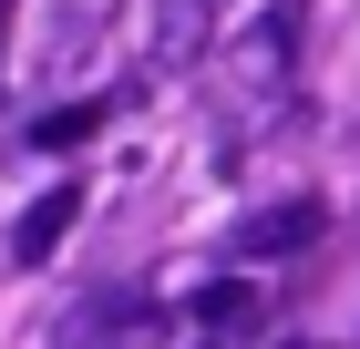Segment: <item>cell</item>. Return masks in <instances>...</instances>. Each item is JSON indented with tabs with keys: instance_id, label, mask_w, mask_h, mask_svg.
Returning a JSON list of instances; mask_svg holds the SVG:
<instances>
[{
	"instance_id": "1",
	"label": "cell",
	"mask_w": 360,
	"mask_h": 349,
	"mask_svg": "<svg viewBox=\"0 0 360 349\" xmlns=\"http://www.w3.org/2000/svg\"><path fill=\"white\" fill-rule=\"evenodd\" d=\"M62 349H165V308L155 298H93L62 329Z\"/></svg>"
},
{
	"instance_id": "2",
	"label": "cell",
	"mask_w": 360,
	"mask_h": 349,
	"mask_svg": "<svg viewBox=\"0 0 360 349\" xmlns=\"http://www.w3.org/2000/svg\"><path fill=\"white\" fill-rule=\"evenodd\" d=\"M319 226H330V206H319V195L257 206L248 226H237V257H299V246H319Z\"/></svg>"
},
{
	"instance_id": "3",
	"label": "cell",
	"mask_w": 360,
	"mask_h": 349,
	"mask_svg": "<svg viewBox=\"0 0 360 349\" xmlns=\"http://www.w3.org/2000/svg\"><path fill=\"white\" fill-rule=\"evenodd\" d=\"M72 216H83V195H72V185H52L41 206L21 216V226H11V257H21V268H41V257H52V246L72 237Z\"/></svg>"
},
{
	"instance_id": "4",
	"label": "cell",
	"mask_w": 360,
	"mask_h": 349,
	"mask_svg": "<svg viewBox=\"0 0 360 349\" xmlns=\"http://www.w3.org/2000/svg\"><path fill=\"white\" fill-rule=\"evenodd\" d=\"M288 52H299V0L257 11V31H248V72H257V82H278V72H288Z\"/></svg>"
},
{
	"instance_id": "5",
	"label": "cell",
	"mask_w": 360,
	"mask_h": 349,
	"mask_svg": "<svg viewBox=\"0 0 360 349\" xmlns=\"http://www.w3.org/2000/svg\"><path fill=\"white\" fill-rule=\"evenodd\" d=\"M195 319L217 329V339H248L257 329V288L248 277H217V288H195Z\"/></svg>"
},
{
	"instance_id": "6",
	"label": "cell",
	"mask_w": 360,
	"mask_h": 349,
	"mask_svg": "<svg viewBox=\"0 0 360 349\" xmlns=\"http://www.w3.org/2000/svg\"><path fill=\"white\" fill-rule=\"evenodd\" d=\"M206 52V0H165V21H155V62H195Z\"/></svg>"
},
{
	"instance_id": "7",
	"label": "cell",
	"mask_w": 360,
	"mask_h": 349,
	"mask_svg": "<svg viewBox=\"0 0 360 349\" xmlns=\"http://www.w3.org/2000/svg\"><path fill=\"white\" fill-rule=\"evenodd\" d=\"M103 124H113V103H62V113H41V124H31V144L72 154V144H83V134H103Z\"/></svg>"
}]
</instances>
